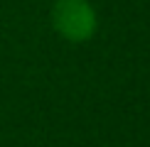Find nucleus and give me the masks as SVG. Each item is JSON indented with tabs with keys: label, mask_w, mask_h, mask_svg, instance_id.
Here are the masks:
<instances>
[{
	"label": "nucleus",
	"mask_w": 150,
	"mask_h": 147,
	"mask_svg": "<svg viewBox=\"0 0 150 147\" xmlns=\"http://www.w3.org/2000/svg\"><path fill=\"white\" fill-rule=\"evenodd\" d=\"M49 22L54 32L71 44H84L98 32V12L91 0H54Z\"/></svg>",
	"instance_id": "nucleus-1"
}]
</instances>
